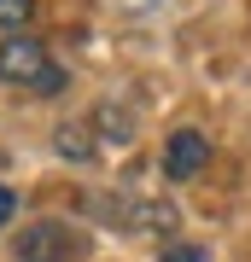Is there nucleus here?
Wrapping results in <instances>:
<instances>
[{"mask_svg": "<svg viewBox=\"0 0 251 262\" xmlns=\"http://www.w3.org/2000/svg\"><path fill=\"white\" fill-rule=\"evenodd\" d=\"M0 82L29 88V94H59V88H65V70L53 64V53H47L35 35L18 29V35L0 41Z\"/></svg>", "mask_w": 251, "mask_h": 262, "instance_id": "f257e3e1", "label": "nucleus"}, {"mask_svg": "<svg viewBox=\"0 0 251 262\" xmlns=\"http://www.w3.org/2000/svg\"><path fill=\"white\" fill-rule=\"evenodd\" d=\"M12 256L18 262H76L82 256V233L70 222H29L18 233V245H12Z\"/></svg>", "mask_w": 251, "mask_h": 262, "instance_id": "f03ea898", "label": "nucleus"}, {"mask_svg": "<svg viewBox=\"0 0 251 262\" xmlns=\"http://www.w3.org/2000/svg\"><path fill=\"white\" fill-rule=\"evenodd\" d=\"M205 163H210V140H205L199 128H181V134L164 140V175H169V181H193Z\"/></svg>", "mask_w": 251, "mask_h": 262, "instance_id": "7ed1b4c3", "label": "nucleus"}, {"mask_svg": "<svg viewBox=\"0 0 251 262\" xmlns=\"http://www.w3.org/2000/svg\"><path fill=\"white\" fill-rule=\"evenodd\" d=\"M105 215H111L117 227H176V215H169L164 204H146V198H129V204H105Z\"/></svg>", "mask_w": 251, "mask_h": 262, "instance_id": "20e7f679", "label": "nucleus"}, {"mask_svg": "<svg viewBox=\"0 0 251 262\" xmlns=\"http://www.w3.org/2000/svg\"><path fill=\"white\" fill-rule=\"evenodd\" d=\"M29 12H35V0H0V29L18 35V29L29 24Z\"/></svg>", "mask_w": 251, "mask_h": 262, "instance_id": "39448f33", "label": "nucleus"}, {"mask_svg": "<svg viewBox=\"0 0 251 262\" xmlns=\"http://www.w3.org/2000/svg\"><path fill=\"white\" fill-rule=\"evenodd\" d=\"M158 262H210V256H205V245H169Z\"/></svg>", "mask_w": 251, "mask_h": 262, "instance_id": "423d86ee", "label": "nucleus"}, {"mask_svg": "<svg viewBox=\"0 0 251 262\" xmlns=\"http://www.w3.org/2000/svg\"><path fill=\"white\" fill-rule=\"evenodd\" d=\"M12 210H18V192H12V187H0V227L12 222Z\"/></svg>", "mask_w": 251, "mask_h": 262, "instance_id": "0eeeda50", "label": "nucleus"}]
</instances>
